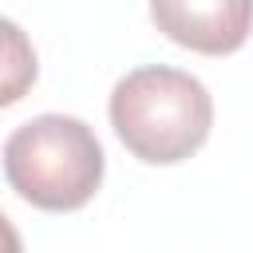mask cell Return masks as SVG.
Here are the masks:
<instances>
[{
    "mask_svg": "<svg viewBox=\"0 0 253 253\" xmlns=\"http://www.w3.org/2000/svg\"><path fill=\"white\" fill-rule=\"evenodd\" d=\"M107 158L95 130L75 115H36L4 142V178L36 210L67 213L95 198Z\"/></svg>",
    "mask_w": 253,
    "mask_h": 253,
    "instance_id": "obj_2",
    "label": "cell"
},
{
    "mask_svg": "<svg viewBox=\"0 0 253 253\" xmlns=\"http://www.w3.org/2000/svg\"><path fill=\"white\" fill-rule=\"evenodd\" d=\"M111 126L119 142L150 162L174 166L198 154L213 126V99L202 79L178 67H134L111 91Z\"/></svg>",
    "mask_w": 253,
    "mask_h": 253,
    "instance_id": "obj_1",
    "label": "cell"
},
{
    "mask_svg": "<svg viewBox=\"0 0 253 253\" xmlns=\"http://www.w3.org/2000/svg\"><path fill=\"white\" fill-rule=\"evenodd\" d=\"M154 28L198 55H229L253 32V0H150Z\"/></svg>",
    "mask_w": 253,
    "mask_h": 253,
    "instance_id": "obj_3",
    "label": "cell"
}]
</instances>
